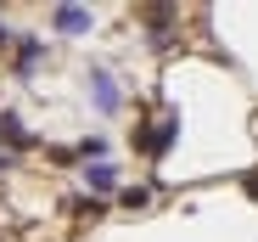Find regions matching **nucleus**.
<instances>
[{
    "mask_svg": "<svg viewBox=\"0 0 258 242\" xmlns=\"http://www.w3.org/2000/svg\"><path fill=\"white\" fill-rule=\"evenodd\" d=\"M174 135H180V118L168 113V118H157L152 130H135V147H141L146 158H163L168 147H174Z\"/></svg>",
    "mask_w": 258,
    "mask_h": 242,
    "instance_id": "f257e3e1",
    "label": "nucleus"
},
{
    "mask_svg": "<svg viewBox=\"0 0 258 242\" xmlns=\"http://www.w3.org/2000/svg\"><path fill=\"white\" fill-rule=\"evenodd\" d=\"M39 62H45V39H23L17 45V79H28Z\"/></svg>",
    "mask_w": 258,
    "mask_h": 242,
    "instance_id": "f03ea898",
    "label": "nucleus"
},
{
    "mask_svg": "<svg viewBox=\"0 0 258 242\" xmlns=\"http://www.w3.org/2000/svg\"><path fill=\"white\" fill-rule=\"evenodd\" d=\"M90 96H96V107H101V113H112V107H118V90H112V73H90Z\"/></svg>",
    "mask_w": 258,
    "mask_h": 242,
    "instance_id": "7ed1b4c3",
    "label": "nucleus"
},
{
    "mask_svg": "<svg viewBox=\"0 0 258 242\" xmlns=\"http://www.w3.org/2000/svg\"><path fill=\"white\" fill-rule=\"evenodd\" d=\"M56 28L62 34H84V28H90V12H84V6H56Z\"/></svg>",
    "mask_w": 258,
    "mask_h": 242,
    "instance_id": "20e7f679",
    "label": "nucleus"
},
{
    "mask_svg": "<svg viewBox=\"0 0 258 242\" xmlns=\"http://www.w3.org/2000/svg\"><path fill=\"white\" fill-rule=\"evenodd\" d=\"M84 186H90V191H112V186H118V169H112V164L84 169Z\"/></svg>",
    "mask_w": 258,
    "mask_h": 242,
    "instance_id": "39448f33",
    "label": "nucleus"
},
{
    "mask_svg": "<svg viewBox=\"0 0 258 242\" xmlns=\"http://www.w3.org/2000/svg\"><path fill=\"white\" fill-rule=\"evenodd\" d=\"M0 135H6L12 147H28V130H23V118H17V113H0Z\"/></svg>",
    "mask_w": 258,
    "mask_h": 242,
    "instance_id": "423d86ee",
    "label": "nucleus"
},
{
    "mask_svg": "<svg viewBox=\"0 0 258 242\" xmlns=\"http://www.w3.org/2000/svg\"><path fill=\"white\" fill-rule=\"evenodd\" d=\"M118 197H123V209H146V203H152V191H146V186H123Z\"/></svg>",
    "mask_w": 258,
    "mask_h": 242,
    "instance_id": "0eeeda50",
    "label": "nucleus"
},
{
    "mask_svg": "<svg viewBox=\"0 0 258 242\" xmlns=\"http://www.w3.org/2000/svg\"><path fill=\"white\" fill-rule=\"evenodd\" d=\"M6 45H12V28H6V23H0V51H6Z\"/></svg>",
    "mask_w": 258,
    "mask_h": 242,
    "instance_id": "6e6552de",
    "label": "nucleus"
}]
</instances>
